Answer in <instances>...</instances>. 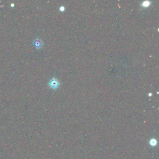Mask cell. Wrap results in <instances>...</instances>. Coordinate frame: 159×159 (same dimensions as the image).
<instances>
[{
	"label": "cell",
	"mask_w": 159,
	"mask_h": 159,
	"mask_svg": "<svg viewBox=\"0 0 159 159\" xmlns=\"http://www.w3.org/2000/svg\"><path fill=\"white\" fill-rule=\"evenodd\" d=\"M59 82L58 80L56 78H53L52 79H51L50 80V82H49V85L52 88H54V89H56L59 86Z\"/></svg>",
	"instance_id": "cell-1"
},
{
	"label": "cell",
	"mask_w": 159,
	"mask_h": 159,
	"mask_svg": "<svg viewBox=\"0 0 159 159\" xmlns=\"http://www.w3.org/2000/svg\"><path fill=\"white\" fill-rule=\"evenodd\" d=\"M35 46L37 48H40L42 46V43L40 40H36L35 41Z\"/></svg>",
	"instance_id": "cell-2"
},
{
	"label": "cell",
	"mask_w": 159,
	"mask_h": 159,
	"mask_svg": "<svg viewBox=\"0 0 159 159\" xmlns=\"http://www.w3.org/2000/svg\"><path fill=\"white\" fill-rule=\"evenodd\" d=\"M150 144H151L152 146H154L156 145V144H157V141H156V140L154 139H151L150 140Z\"/></svg>",
	"instance_id": "cell-3"
},
{
	"label": "cell",
	"mask_w": 159,
	"mask_h": 159,
	"mask_svg": "<svg viewBox=\"0 0 159 159\" xmlns=\"http://www.w3.org/2000/svg\"><path fill=\"white\" fill-rule=\"evenodd\" d=\"M150 3L149 1H146L143 2L142 6H145V7H147V6H149L150 5Z\"/></svg>",
	"instance_id": "cell-4"
},
{
	"label": "cell",
	"mask_w": 159,
	"mask_h": 159,
	"mask_svg": "<svg viewBox=\"0 0 159 159\" xmlns=\"http://www.w3.org/2000/svg\"><path fill=\"white\" fill-rule=\"evenodd\" d=\"M60 9L61 10V11H64V10H65V8L64 6H61L60 8Z\"/></svg>",
	"instance_id": "cell-5"
}]
</instances>
